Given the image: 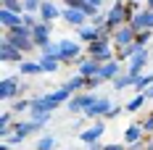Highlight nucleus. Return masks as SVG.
<instances>
[{
	"label": "nucleus",
	"mask_w": 153,
	"mask_h": 150,
	"mask_svg": "<svg viewBox=\"0 0 153 150\" xmlns=\"http://www.w3.org/2000/svg\"><path fill=\"white\" fill-rule=\"evenodd\" d=\"M145 100H148V98H145V95H143V92H140V95H135V98H132V100H129V103L124 105V111H127V113H137L140 108H143V105H145Z\"/></svg>",
	"instance_id": "nucleus-27"
},
{
	"label": "nucleus",
	"mask_w": 153,
	"mask_h": 150,
	"mask_svg": "<svg viewBox=\"0 0 153 150\" xmlns=\"http://www.w3.org/2000/svg\"><path fill=\"white\" fill-rule=\"evenodd\" d=\"M19 74L21 76H37V74H42V66H40V61H21L19 63Z\"/></svg>",
	"instance_id": "nucleus-23"
},
{
	"label": "nucleus",
	"mask_w": 153,
	"mask_h": 150,
	"mask_svg": "<svg viewBox=\"0 0 153 150\" xmlns=\"http://www.w3.org/2000/svg\"><path fill=\"white\" fill-rule=\"evenodd\" d=\"M50 34H53V24H45V21H40V24L32 29V37H34V45H37V47L53 42V40H50Z\"/></svg>",
	"instance_id": "nucleus-17"
},
{
	"label": "nucleus",
	"mask_w": 153,
	"mask_h": 150,
	"mask_svg": "<svg viewBox=\"0 0 153 150\" xmlns=\"http://www.w3.org/2000/svg\"><path fill=\"white\" fill-rule=\"evenodd\" d=\"M145 150H153V140H151V137L145 140Z\"/></svg>",
	"instance_id": "nucleus-38"
},
{
	"label": "nucleus",
	"mask_w": 153,
	"mask_h": 150,
	"mask_svg": "<svg viewBox=\"0 0 153 150\" xmlns=\"http://www.w3.org/2000/svg\"><path fill=\"white\" fill-rule=\"evenodd\" d=\"M143 132H145V137L153 134V113H148V116H145V121H143Z\"/></svg>",
	"instance_id": "nucleus-33"
},
{
	"label": "nucleus",
	"mask_w": 153,
	"mask_h": 150,
	"mask_svg": "<svg viewBox=\"0 0 153 150\" xmlns=\"http://www.w3.org/2000/svg\"><path fill=\"white\" fill-rule=\"evenodd\" d=\"M32 108V98H16L13 103H11V111H13L16 116L21 113V111H29Z\"/></svg>",
	"instance_id": "nucleus-29"
},
{
	"label": "nucleus",
	"mask_w": 153,
	"mask_h": 150,
	"mask_svg": "<svg viewBox=\"0 0 153 150\" xmlns=\"http://www.w3.org/2000/svg\"><path fill=\"white\" fill-rule=\"evenodd\" d=\"M0 8H5V11H11V13L24 16V3H21V0H0Z\"/></svg>",
	"instance_id": "nucleus-28"
},
{
	"label": "nucleus",
	"mask_w": 153,
	"mask_h": 150,
	"mask_svg": "<svg viewBox=\"0 0 153 150\" xmlns=\"http://www.w3.org/2000/svg\"><path fill=\"white\" fill-rule=\"evenodd\" d=\"M103 132H106V119H98L92 126H87V129L79 132V142H85V145H98V140L103 137Z\"/></svg>",
	"instance_id": "nucleus-9"
},
{
	"label": "nucleus",
	"mask_w": 153,
	"mask_h": 150,
	"mask_svg": "<svg viewBox=\"0 0 153 150\" xmlns=\"http://www.w3.org/2000/svg\"><path fill=\"white\" fill-rule=\"evenodd\" d=\"M135 40H137V32L132 29L129 24H124V27H119V29H114V34H111V42H114V47L132 45Z\"/></svg>",
	"instance_id": "nucleus-11"
},
{
	"label": "nucleus",
	"mask_w": 153,
	"mask_h": 150,
	"mask_svg": "<svg viewBox=\"0 0 153 150\" xmlns=\"http://www.w3.org/2000/svg\"><path fill=\"white\" fill-rule=\"evenodd\" d=\"M103 150H127V145H119V142H114V145H103Z\"/></svg>",
	"instance_id": "nucleus-35"
},
{
	"label": "nucleus",
	"mask_w": 153,
	"mask_h": 150,
	"mask_svg": "<svg viewBox=\"0 0 153 150\" xmlns=\"http://www.w3.org/2000/svg\"><path fill=\"white\" fill-rule=\"evenodd\" d=\"M0 61H3V63H21V61H24V53H21L8 37H3V34H0Z\"/></svg>",
	"instance_id": "nucleus-8"
},
{
	"label": "nucleus",
	"mask_w": 153,
	"mask_h": 150,
	"mask_svg": "<svg viewBox=\"0 0 153 150\" xmlns=\"http://www.w3.org/2000/svg\"><path fill=\"white\" fill-rule=\"evenodd\" d=\"M129 27L135 32H145V29H153V13L151 11H137V13L132 16V21H129Z\"/></svg>",
	"instance_id": "nucleus-16"
},
{
	"label": "nucleus",
	"mask_w": 153,
	"mask_h": 150,
	"mask_svg": "<svg viewBox=\"0 0 153 150\" xmlns=\"http://www.w3.org/2000/svg\"><path fill=\"white\" fill-rule=\"evenodd\" d=\"M143 47L137 42H132V45H124V47H116V61H129L135 53H140Z\"/></svg>",
	"instance_id": "nucleus-24"
},
{
	"label": "nucleus",
	"mask_w": 153,
	"mask_h": 150,
	"mask_svg": "<svg viewBox=\"0 0 153 150\" xmlns=\"http://www.w3.org/2000/svg\"><path fill=\"white\" fill-rule=\"evenodd\" d=\"M90 150H103V145H90Z\"/></svg>",
	"instance_id": "nucleus-40"
},
{
	"label": "nucleus",
	"mask_w": 153,
	"mask_h": 150,
	"mask_svg": "<svg viewBox=\"0 0 153 150\" xmlns=\"http://www.w3.org/2000/svg\"><path fill=\"white\" fill-rule=\"evenodd\" d=\"M34 150H56V137L53 134H42L40 140H37Z\"/></svg>",
	"instance_id": "nucleus-30"
},
{
	"label": "nucleus",
	"mask_w": 153,
	"mask_h": 150,
	"mask_svg": "<svg viewBox=\"0 0 153 150\" xmlns=\"http://www.w3.org/2000/svg\"><path fill=\"white\" fill-rule=\"evenodd\" d=\"M100 66H103V63H98L95 58H90V55H82V58L76 61V74L85 76V79H90V76H98Z\"/></svg>",
	"instance_id": "nucleus-14"
},
{
	"label": "nucleus",
	"mask_w": 153,
	"mask_h": 150,
	"mask_svg": "<svg viewBox=\"0 0 153 150\" xmlns=\"http://www.w3.org/2000/svg\"><path fill=\"white\" fill-rule=\"evenodd\" d=\"M151 84H153V74H140V76H135V87H132V90L140 95V92L148 90Z\"/></svg>",
	"instance_id": "nucleus-26"
},
{
	"label": "nucleus",
	"mask_w": 153,
	"mask_h": 150,
	"mask_svg": "<svg viewBox=\"0 0 153 150\" xmlns=\"http://www.w3.org/2000/svg\"><path fill=\"white\" fill-rule=\"evenodd\" d=\"M40 66H42V74H56V71L61 69V61H58V58H45V55H40Z\"/></svg>",
	"instance_id": "nucleus-25"
},
{
	"label": "nucleus",
	"mask_w": 153,
	"mask_h": 150,
	"mask_svg": "<svg viewBox=\"0 0 153 150\" xmlns=\"http://www.w3.org/2000/svg\"><path fill=\"white\" fill-rule=\"evenodd\" d=\"M145 11H153V0H145Z\"/></svg>",
	"instance_id": "nucleus-39"
},
{
	"label": "nucleus",
	"mask_w": 153,
	"mask_h": 150,
	"mask_svg": "<svg viewBox=\"0 0 153 150\" xmlns=\"http://www.w3.org/2000/svg\"><path fill=\"white\" fill-rule=\"evenodd\" d=\"M27 82H21V74H16V76H5L3 79V84H0V98L3 100H16L19 95H24L27 92Z\"/></svg>",
	"instance_id": "nucleus-5"
},
{
	"label": "nucleus",
	"mask_w": 153,
	"mask_h": 150,
	"mask_svg": "<svg viewBox=\"0 0 153 150\" xmlns=\"http://www.w3.org/2000/svg\"><path fill=\"white\" fill-rule=\"evenodd\" d=\"M63 8L58 5V0H42V5H40V21H45V24H53L56 18H61Z\"/></svg>",
	"instance_id": "nucleus-12"
},
{
	"label": "nucleus",
	"mask_w": 153,
	"mask_h": 150,
	"mask_svg": "<svg viewBox=\"0 0 153 150\" xmlns=\"http://www.w3.org/2000/svg\"><path fill=\"white\" fill-rule=\"evenodd\" d=\"M82 45L76 42V40H58L56 42V58L61 61V63H76V61L82 58Z\"/></svg>",
	"instance_id": "nucleus-4"
},
{
	"label": "nucleus",
	"mask_w": 153,
	"mask_h": 150,
	"mask_svg": "<svg viewBox=\"0 0 153 150\" xmlns=\"http://www.w3.org/2000/svg\"><path fill=\"white\" fill-rule=\"evenodd\" d=\"M124 71V66H122V61H108V63H103V66H100V71H98V76H100V79H103V82H114V79H116V76L122 74Z\"/></svg>",
	"instance_id": "nucleus-18"
},
{
	"label": "nucleus",
	"mask_w": 153,
	"mask_h": 150,
	"mask_svg": "<svg viewBox=\"0 0 153 150\" xmlns=\"http://www.w3.org/2000/svg\"><path fill=\"white\" fill-rule=\"evenodd\" d=\"M151 32H153V29H145V32H137V40H135V42H137L140 47H145V45H148V42H151Z\"/></svg>",
	"instance_id": "nucleus-31"
},
{
	"label": "nucleus",
	"mask_w": 153,
	"mask_h": 150,
	"mask_svg": "<svg viewBox=\"0 0 153 150\" xmlns=\"http://www.w3.org/2000/svg\"><path fill=\"white\" fill-rule=\"evenodd\" d=\"M85 55L95 58L98 63H108V61L116 58V47H114L111 40H95L90 45H85Z\"/></svg>",
	"instance_id": "nucleus-3"
},
{
	"label": "nucleus",
	"mask_w": 153,
	"mask_h": 150,
	"mask_svg": "<svg viewBox=\"0 0 153 150\" xmlns=\"http://www.w3.org/2000/svg\"><path fill=\"white\" fill-rule=\"evenodd\" d=\"M56 108H61V105L50 98V92H45V95H34V98H32L29 113H32V119H40V116H45V113H53Z\"/></svg>",
	"instance_id": "nucleus-7"
},
{
	"label": "nucleus",
	"mask_w": 153,
	"mask_h": 150,
	"mask_svg": "<svg viewBox=\"0 0 153 150\" xmlns=\"http://www.w3.org/2000/svg\"><path fill=\"white\" fill-rule=\"evenodd\" d=\"M98 92H79V95H74L69 103H66V111L69 113H74V116H79V113H85L87 108H92V105L98 103Z\"/></svg>",
	"instance_id": "nucleus-6"
},
{
	"label": "nucleus",
	"mask_w": 153,
	"mask_h": 150,
	"mask_svg": "<svg viewBox=\"0 0 153 150\" xmlns=\"http://www.w3.org/2000/svg\"><path fill=\"white\" fill-rule=\"evenodd\" d=\"M76 37H79V42L90 45V42H95V40H100V37H103V32L98 29L95 24H85V27H79V29H76Z\"/></svg>",
	"instance_id": "nucleus-19"
},
{
	"label": "nucleus",
	"mask_w": 153,
	"mask_h": 150,
	"mask_svg": "<svg viewBox=\"0 0 153 150\" xmlns=\"http://www.w3.org/2000/svg\"><path fill=\"white\" fill-rule=\"evenodd\" d=\"M111 84H114V90L124 92V90H129V87H135V76H132L129 71H127V69H124V71H122L119 76H116V79H114Z\"/></svg>",
	"instance_id": "nucleus-21"
},
{
	"label": "nucleus",
	"mask_w": 153,
	"mask_h": 150,
	"mask_svg": "<svg viewBox=\"0 0 153 150\" xmlns=\"http://www.w3.org/2000/svg\"><path fill=\"white\" fill-rule=\"evenodd\" d=\"M122 111H124V105H116V103H114V108L108 111L106 119H119V116H122Z\"/></svg>",
	"instance_id": "nucleus-34"
},
{
	"label": "nucleus",
	"mask_w": 153,
	"mask_h": 150,
	"mask_svg": "<svg viewBox=\"0 0 153 150\" xmlns=\"http://www.w3.org/2000/svg\"><path fill=\"white\" fill-rule=\"evenodd\" d=\"M132 16H135L132 5L124 3V0H116V3L106 11V27L108 29H119V27H124V24L132 21Z\"/></svg>",
	"instance_id": "nucleus-1"
},
{
	"label": "nucleus",
	"mask_w": 153,
	"mask_h": 150,
	"mask_svg": "<svg viewBox=\"0 0 153 150\" xmlns=\"http://www.w3.org/2000/svg\"><path fill=\"white\" fill-rule=\"evenodd\" d=\"M127 3H143V0H127Z\"/></svg>",
	"instance_id": "nucleus-41"
},
{
	"label": "nucleus",
	"mask_w": 153,
	"mask_h": 150,
	"mask_svg": "<svg viewBox=\"0 0 153 150\" xmlns=\"http://www.w3.org/2000/svg\"><path fill=\"white\" fill-rule=\"evenodd\" d=\"M151 140H153V134H151Z\"/></svg>",
	"instance_id": "nucleus-42"
},
{
	"label": "nucleus",
	"mask_w": 153,
	"mask_h": 150,
	"mask_svg": "<svg viewBox=\"0 0 153 150\" xmlns=\"http://www.w3.org/2000/svg\"><path fill=\"white\" fill-rule=\"evenodd\" d=\"M140 140H145V132H143V124H129L127 129H124V145L129 148V145H135Z\"/></svg>",
	"instance_id": "nucleus-20"
},
{
	"label": "nucleus",
	"mask_w": 153,
	"mask_h": 150,
	"mask_svg": "<svg viewBox=\"0 0 153 150\" xmlns=\"http://www.w3.org/2000/svg\"><path fill=\"white\" fill-rule=\"evenodd\" d=\"M3 142H8V145H11V148H19V145H21V142H24V137H21V134H16V132H11V134L5 137V140H3Z\"/></svg>",
	"instance_id": "nucleus-32"
},
{
	"label": "nucleus",
	"mask_w": 153,
	"mask_h": 150,
	"mask_svg": "<svg viewBox=\"0 0 153 150\" xmlns=\"http://www.w3.org/2000/svg\"><path fill=\"white\" fill-rule=\"evenodd\" d=\"M143 95H145L148 100H153V84H151V87H148V90H145V92H143Z\"/></svg>",
	"instance_id": "nucleus-36"
},
{
	"label": "nucleus",
	"mask_w": 153,
	"mask_h": 150,
	"mask_svg": "<svg viewBox=\"0 0 153 150\" xmlns=\"http://www.w3.org/2000/svg\"><path fill=\"white\" fill-rule=\"evenodd\" d=\"M19 24H21V16L19 13H11V11L0 8V27H3V29H13Z\"/></svg>",
	"instance_id": "nucleus-22"
},
{
	"label": "nucleus",
	"mask_w": 153,
	"mask_h": 150,
	"mask_svg": "<svg viewBox=\"0 0 153 150\" xmlns=\"http://www.w3.org/2000/svg\"><path fill=\"white\" fill-rule=\"evenodd\" d=\"M3 37H8L24 55L32 53V50H37L34 37H32V29H29V27H24V24H19V27H13V29H3Z\"/></svg>",
	"instance_id": "nucleus-2"
},
{
	"label": "nucleus",
	"mask_w": 153,
	"mask_h": 150,
	"mask_svg": "<svg viewBox=\"0 0 153 150\" xmlns=\"http://www.w3.org/2000/svg\"><path fill=\"white\" fill-rule=\"evenodd\" d=\"M85 3H90V5H95V8H100V5H103V0H85Z\"/></svg>",
	"instance_id": "nucleus-37"
},
{
	"label": "nucleus",
	"mask_w": 153,
	"mask_h": 150,
	"mask_svg": "<svg viewBox=\"0 0 153 150\" xmlns=\"http://www.w3.org/2000/svg\"><path fill=\"white\" fill-rule=\"evenodd\" d=\"M111 108H114L111 98H108V95H100V98H98V103L92 105V108H87V111H85V116H87V119H106Z\"/></svg>",
	"instance_id": "nucleus-13"
},
{
	"label": "nucleus",
	"mask_w": 153,
	"mask_h": 150,
	"mask_svg": "<svg viewBox=\"0 0 153 150\" xmlns=\"http://www.w3.org/2000/svg\"><path fill=\"white\" fill-rule=\"evenodd\" d=\"M148 58H151V53H148V47H143L140 53H135L132 58L127 61L124 69H127L132 76H140V74H145V63H148Z\"/></svg>",
	"instance_id": "nucleus-10"
},
{
	"label": "nucleus",
	"mask_w": 153,
	"mask_h": 150,
	"mask_svg": "<svg viewBox=\"0 0 153 150\" xmlns=\"http://www.w3.org/2000/svg\"><path fill=\"white\" fill-rule=\"evenodd\" d=\"M61 18L69 24V27H74V29H79V27H85V24H90V18L82 13V11H76V8H66L63 5V13H61Z\"/></svg>",
	"instance_id": "nucleus-15"
}]
</instances>
